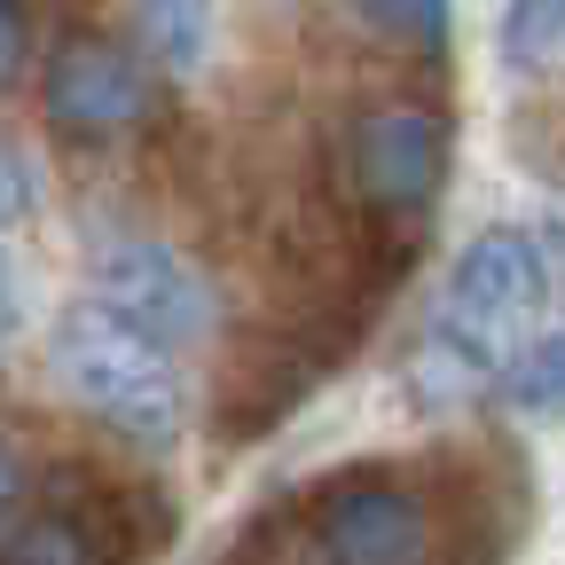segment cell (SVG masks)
Here are the masks:
<instances>
[{
	"label": "cell",
	"instance_id": "7a4b0ae2",
	"mask_svg": "<svg viewBox=\"0 0 565 565\" xmlns=\"http://www.w3.org/2000/svg\"><path fill=\"white\" fill-rule=\"evenodd\" d=\"M448 166H456V126L433 103H377L345 126V196L377 282L408 275L424 228H433V204L448 196Z\"/></svg>",
	"mask_w": 565,
	"mask_h": 565
},
{
	"label": "cell",
	"instance_id": "8992f818",
	"mask_svg": "<svg viewBox=\"0 0 565 565\" xmlns=\"http://www.w3.org/2000/svg\"><path fill=\"white\" fill-rule=\"evenodd\" d=\"M40 118L63 141L103 150V141H118L150 118V71H141V55L126 40H103V32L63 40L47 55V79H40Z\"/></svg>",
	"mask_w": 565,
	"mask_h": 565
},
{
	"label": "cell",
	"instance_id": "52a82bcc",
	"mask_svg": "<svg viewBox=\"0 0 565 565\" xmlns=\"http://www.w3.org/2000/svg\"><path fill=\"white\" fill-rule=\"evenodd\" d=\"M494 55L519 87H550L565 55V0H511L503 24H494Z\"/></svg>",
	"mask_w": 565,
	"mask_h": 565
},
{
	"label": "cell",
	"instance_id": "ba28073f",
	"mask_svg": "<svg viewBox=\"0 0 565 565\" xmlns=\"http://www.w3.org/2000/svg\"><path fill=\"white\" fill-rule=\"evenodd\" d=\"M134 17H141V47H150L173 79L204 71V55H212V0H134Z\"/></svg>",
	"mask_w": 565,
	"mask_h": 565
},
{
	"label": "cell",
	"instance_id": "5b68a950",
	"mask_svg": "<svg viewBox=\"0 0 565 565\" xmlns=\"http://www.w3.org/2000/svg\"><path fill=\"white\" fill-rule=\"evenodd\" d=\"M95 307H110L118 322L150 330L158 345H196L212 330V282L189 252L158 244V236H110L95 252Z\"/></svg>",
	"mask_w": 565,
	"mask_h": 565
},
{
	"label": "cell",
	"instance_id": "3957f363",
	"mask_svg": "<svg viewBox=\"0 0 565 565\" xmlns=\"http://www.w3.org/2000/svg\"><path fill=\"white\" fill-rule=\"evenodd\" d=\"M47 377L79 401L110 440L158 456L189 433V377L173 362V345H158L150 330L118 322L110 307L79 299L63 307L47 330Z\"/></svg>",
	"mask_w": 565,
	"mask_h": 565
},
{
	"label": "cell",
	"instance_id": "6da1fadb",
	"mask_svg": "<svg viewBox=\"0 0 565 565\" xmlns=\"http://www.w3.org/2000/svg\"><path fill=\"white\" fill-rule=\"evenodd\" d=\"M542 299H550V252L519 221L479 228L448 267L433 322L408 345V401L433 416L479 401L494 385V370H503V353L534 330Z\"/></svg>",
	"mask_w": 565,
	"mask_h": 565
},
{
	"label": "cell",
	"instance_id": "5bb4252c",
	"mask_svg": "<svg viewBox=\"0 0 565 565\" xmlns=\"http://www.w3.org/2000/svg\"><path fill=\"white\" fill-rule=\"evenodd\" d=\"M17 307H24L17 299V267H9V244H0V345L17 338Z\"/></svg>",
	"mask_w": 565,
	"mask_h": 565
},
{
	"label": "cell",
	"instance_id": "8fae6325",
	"mask_svg": "<svg viewBox=\"0 0 565 565\" xmlns=\"http://www.w3.org/2000/svg\"><path fill=\"white\" fill-rule=\"evenodd\" d=\"M32 204H40V173H32V158L17 150V141H0V236L24 228V221H32Z\"/></svg>",
	"mask_w": 565,
	"mask_h": 565
},
{
	"label": "cell",
	"instance_id": "7c38bea8",
	"mask_svg": "<svg viewBox=\"0 0 565 565\" xmlns=\"http://www.w3.org/2000/svg\"><path fill=\"white\" fill-rule=\"evenodd\" d=\"M32 494H40V479H32L24 448L0 433V526H17V519H24V511H32Z\"/></svg>",
	"mask_w": 565,
	"mask_h": 565
},
{
	"label": "cell",
	"instance_id": "30bf717a",
	"mask_svg": "<svg viewBox=\"0 0 565 565\" xmlns=\"http://www.w3.org/2000/svg\"><path fill=\"white\" fill-rule=\"evenodd\" d=\"M353 17H362L370 40L401 55H424V63L448 55V0H353Z\"/></svg>",
	"mask_w": 565,
	"mask_h": 565
},
{
	"label": "cell",
	"instance_id": "4fadbf2b",
	"mask_svg": "<svg viewBox=\"0 0 565 565\" xmlns=\"http://www.w3.org/2000/svg\"><path fill=\"white\" fill-rule=\"evenodd\" d=\"M24 55H32L24 0H0V87H17V79H24Z\"/></svg>",
	"mask_w": 565,
	"mask_h": 565
},
{
	"label": "cell",
	"instance_id": "9c48e42d",
	"mask_svg": "<svg viewBox=\"0 0 565 565\" xmlns=\"http://www.w3.org/2000/svg\"><path fill=\"white\" fill-rule=\"evenodd\" d=\"M494 393H503L511 408H526V416H550L557 393H565V338L557 330H526L503 353V370H494Z\"/></svg>",
	"mask_w": 565,
	"mask_h": 565
},
{
	"label": "cell",
	"instance_id": "277c9868",
	"mask_svg": "<svg viewBox=\"0 0 565 565\" xmlns=\"http://www.w3.org/2000/svg\"><path fill=\"white\" fill-rule=\"evenodd\" d=\"M236 557H338V565H408L433 557V503L416 479L393 471H338L282 503L275 526H252Z\"/></svg>",
	"mask_w": 565,
	"mask_h": 565
}]
</instances>
